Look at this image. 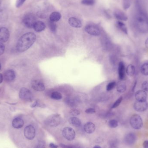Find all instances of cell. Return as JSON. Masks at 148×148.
Returning <instances> with one entry per match:
<instances>
[{"mask_svg": "<svg viewBox=\"0 0 148 148\" xmlns=\"http://www.w3.org/2000/svg\"><path fill=\"white\" fill-rule=\"evenodd\" d=\"M136 12L134 18V24L137 29L141 33L148 32V14L143 0H136Z\"/></svg>", "mask_w": 148, "mask_h": 148, "instance_id": "6da1fadb", "label": "cell"}, {"mask_svg": "<svg viewBox=\"0 0 148 148\" xmlns=\"http://www.w3.org/2000/svg\"><path fill=\"white\" fill-rule=\"evenodd\" d=\"M36 35L34 33L29 32L23 35L20 37L16 44L17 51L20 53L25 52L34 43Z\"/></svg>", "mask_w": 148, "mask_h": 148, "instance_id": "7a4b0ae2", "label": "cell"}, {"mask_svg": "<svg viewBox=\"0 0 148 148\" xmlns=\"http://www.w3.org/2000/svg\"><path fill=\"white\" fill-rule=\"evenodd\" d=\"M61 117L59 114H55L48 117L45 120V123L51 127H56L60 123Z\"/></svg>", "mask_w": 148, "mask_h": 148, "instance_id": "3957f363", "label": "cell"}, {"mask_svg": "<svg viewBox=\"0 0 148 148\" xmlns=\"http://www.w3.org/2000/svg\"><path fill=\"white\" fill-rule=\"evenodd\" d=\"M130 124L133 129L139 130L143 127V119L139 115L135 114L130 118Z\"/></svg>", "mask_w": 148, "mask_h": 148, "instance_id": "277c9868", "label": "cell"}, {"mask_svg": "<svg viewBox=\"0 0 148 148\" xmlns=\"http://www.w3.org/2000/svg\"><path fill=\"white\" fill-rule=\"evenodd\" d=\"M36 18L33 14L29 13L25 15L23 20V23L26 27L32 28L36 22Z\"/></svg>", "mask_w": 148, "mask_h": 148, "instance_id": "5b68a950", "label": "cell"}, {"mask_svg": "<svg viewBox=\"0 0 148 148\" xmlns=\"http://www.w3.org/2000/svg\"><path fill=\"white\" fill-rule=\"evenodd\" d=\"M19 97L22 100L26 102H31L33 100L32 93L29 89L22 88L19 92Z\"/></svg>", "mask_w": 148, "mask_h": 148, "instance_id": "8992f818", "label": "cell"}, {"mask_svg": "<svg viewBox=\"0 0 148 148\" xmlns=\"http://www.w3.org/2000/svg\"><path fill=\"white\" fill-rule=\"evenodd\" d=\"M62 134L65 138L68 141L74 140L76 135L74 130L69 127H66L64 128L62 131Z\"/></svg>", "mask_w": 148, "mask_h": 148, "instance_id": "52a82bcc", "label": "cell"}, {"mask_svg": "<svg viewBox=\"0 0 148 148\" xmlns=\"http://www.w3.org/2000/svg\"><path fill=\"white\" fill-rule=\"evenodd\" d=\"M85 29L87 33L93 36H98L101 33L100 30L98 27L93 24L87 25Z\"/></svg>", "mask_w": 148, "mask_h": 148, "instance_id": "ba28073f", "label": "cell"}, {"mask_svg": "<svg viewBox=\"0 0 148 148\" xmlns=\"http://www.w3.org/2000/svg\"><path fill=\"white\" fill-rule=\"evenodd\" d=\"M24 136L29 140H33L35 136V130L32 125H29L25 127L24 130Z\"/></svg>", "mask_w": 148, "mask_h": 148, "instance_id": "9c48e42d", "label": "cell"}, {"mask_svg": "<svg viewBox=\"0 0 148 148\" xmlns=\"http://www.w3.org/2000/svg\"><path fill=\"white\" fill-rule=\"evenodd\" d=\"M32 88L37 91H42L45 89L44 83L39 80H34L31 82Z\"/></svg>", "mask_w": 148, "mask_h": 148, "instance_id": "30bf717a", "label": "cell"}, {"mask_svg": "<svg viewBox=\"0 0 148 148\" xmlns=\"http://www.w3.org/2000/svg\"><path fill=\"white\" fill-rule=\"evenodd\" d=\"M148 104L146 101H136L134 104V108L138 112H143L147 110Z\"/></svg>", "mask_w": 148, "mask_h": 148, "instance_id": "8fae6325", "label": "cell"}, {"mask_svg": "<svg viewBox=\"0 0 148 148\" xmlns=\"http://www.w3.org/2000/svg\"><path fill=\"white\" fill-rule=\"evenodd\" d=\"M9 37V32L8 29L4 27L0 28V41L2 42H6Z\"/></svg>", "mask_w": 148, "mask_h": 148, "instance_id": "7c38bea8", "label": "cell"}, {"mask_svg": "<svg viewBox=\"0 0 148 148\" xmlns=\"http://www.w3.org/2000/svg\"><path fill=\"white\" fill-rule=\"evenodd\" d=\"M15 72L12 70H7L4 72L3 78L7 82H11L15 78Z\"/></svg>", "mask_w": 148, "mask_h": 148, "instance_id": "4fadbf2b", "label": "cell"}, {"mask_svg": "<svg viewBox=\"0 0 148 148\" xmlns=\"http://www.w3.org/2000/svg\"><path fill=\"white\" fill-rule=\"evenodd\" d=\"M135 98L138 101H146L147 99V93L143 90H139L136 93Z\"/></svg>", "mask_w": 148, "mask_h": 148, "instance_id": "5bb4252c", "label": "cell"}, {"mask_svg": "<svg viewBox=\"0 0 148 148\" xmlns=\"http://www.w3.org/2000/svg\"><path fill=\"white\" fill-rule=\"evenodd\" d=\"M125 140L127 144L131 145L135 143L136 140V136L134 133L130 132L125 136Z\"/></svg>", "mask_w": 148, "mask_h": 148, "instance_id": "9a60e30c", "label": "cell"}, {"mask_svg": "<svg viewBox=\"0 0 148 148\" xmlns=\"http://www.w3.org/2000/svg\"><path fill=\"white\" fill-rule=\"evenodd\" d=\"M70 26L74 28H80L82 27V23L79 19L75 17H71L68 20Z\"/></svg>", "mask_w": 148, "mask_h": 148, "instance_id": "2e32d148", "label": "cell"}, {"mask_svg": "<svg viewBox=\"0 0 148 148\" xmlns=\"http://www.w3.org/2000/svg\"><path fill=\"white\" fill-rule=\"evenodd\" d=\"M114 16L116 19L119 21H126L128 17L123 11L119 10H116L114 12Z\"/></svg>", "mask_w": 148, "mask_h": 148, "instance_id": "e0dca14e", "label": "cell"}, {"mask_svg": "<svg viewBox=\"0 0 148 148\" xmlns=\"http://www.w3.org/2000/svg\"><path fill=\"white\" fill-rule=\"evenodd\" d=\"M85 131L88 134H91L93 133L95 130L96 127L95 124L91 122H88L86 123L84 125V127Z\"/></svg>", "mask_w": 148, "mask_h": 148, "instance_id": "ac0fdd59", "label": "cell"}, {"mask_svg": "<svg viewBox=\"0 0 148 148\" xmlns=\"http://www.w3.org/2000/svg\"><path fill=\"white\" fill-rule=\"evenodd\" d=\"M118 74L120 80L124 79L125 77V66L123 62L122 61H120L119 64Z\"/></svg>", "mask_w": 148, "mask_h": 148, "instance_id": "d6986e66", "label": "cell"}, {"mask_svg": "<svg viewBox=\"0 0 148 148\" xmlns=\"http://www.w3.org/2000/svg\"><path fill=\"white\" fill-rule=\"evenodd\" d=\"M24 125V121L20 118L17 117L13 119L12 125L15 129H20Z\"/></svg>", "mask_w": 148, "mask_h": 148, "instance_id": "ffe728a7", "label": "cell"}, {"mask_svg": "<svg viewBox=\"0 0 148 148\" xmlns=\"http://www.w3.org/2000/svg\"><path fill=\"white\" fill-rule=\"evenodd\" d=\"M33 28L36 32H41L45 29L46 25L43 22L41 21H37L35 23Z\"/></svg>", "mask_w": 148, "mask_h": 148, "instance_id": "44dd1931", "label": "cell"}, {"mask_svg": "<svg viewBox=\"0 0 148 148\" xmlns=\"http://www.w3.org/2000/svg\"><path fill=\"white\" fill-rule=\"evenodd\" d=\"M70 124L76 127H79L81 125V121L79 119L76 117H72L68 119Z\"/></svg>", "mask_w": 148, "mask_h": 148, "instance_id": "7402d4cb", "label": "cell"}, {"mask_svg": "<svg viewBox=\"0 0 148 148\" xmlns=\"http://www.w3.org/2000/svg\"><path fill=\"white\" fill-rule=\"evenodd\" d=\"M65 102L70 107H74L77 106L78 103V100L74 98H67L65 100Z\"/></svg>", "mask_w": 148, "mask_h": 148, "instance_id": "603a6c76", "label": "cell"}, {"mask_svg": "<svg viewBox=\"0 0 148 148\" xmlns=\"http://www.w3.org/2000/svg\"><path fill=\"white\" fill-rule=\"evenodd\" d=\"M61 18V15L58 12H53L50 14L49 16V20L52 21H58Z\"/></svg>", "mask_w": 148, "mask_h": 148, "instance_id": "cb8c5ba5", "label": "cell"}, {"mask_svg": "<svg viewBox=\"0 0 148 148\" xmlns=\"http://www.w3.org/2000/svg\"><path fill=\"white\" fill-rule=\"evenodd\" d=\"M117 91L119 93H123L125 91L126 89V86L125 82L120 81L117 83Z\"/></svg>", "mask_w": 148, "mask_h": 148, "instance_id": "d4e9b609", "label": "cell"}, {"mask_svg": "<svg viewBox=\"0 0 148 148\" xmlns=\"http://www.w3.org/2000/svg\"><path fill=\"white\" fill-rule=\"evenodd\" d=\"M117 27L119 29H120L122 32H123L124 33L127 34H128V30H127V27L125 26V23L121 22V21H118L117 22Z\"/></svg>", "mask_w": 148, "mask_h": 148, "instance_id": "484cf974", "label": "cell"}, {"mask_svg": "<svg viewBox=\"0 0 148 148\" xmlns=\"http://www.w3.org/2000/svg\"><path fill=\"white\" fill-rule=\"evenodd\" d=\"M127 74L129 76H132L135 74V67L132 65H130L127 66L126 69Z\"/></svg>", "mask_w": 148, "mask_h": 148, "instance_id": "4316f807", "label": "cell"}, {"mask_svg": "<svg viewBox=\"0 0 148 148\" xmlns=\"http://www.w3.org/2000/svg\"><path fill=\"white\" fill-rule=\"evenodd\" d=\"M140 70L142 74L145 76L148 75V62L143 64L141 66Z\"/></svg>", "mask_w": 148, "mask_h": 148, "instance_id": "83f0119b", "label": "cell"}, {"mask_svg": "<svg viewBox=\"0 0 148 148\" xmlns=\"http://www.w3.org/2000/svg\"><path fill=\"white\" fill-rule=\"evenodd\" d=\"M62 97L61 93L59 92H54L52 93L51 95V98L53 99L56 100L61 99L62 98Z\"/></svg>", "mask_w": 148, "mask_h": 148, "instance_id": "f1b7e54d", "label": "cell"}, {"mask_svg": "<svg viewBox=\"0 0 148 148\" xmlns=\"http://www.w3.org/2000/svg\"><path fill=\"white\" fill-rule=\"evenodd\" d=\"M48 27L51 31L53 32H55L57 29V26L54 22L52 21L49 20L48 23Z\"/></svg>", "mask_w": 148, "mask_h": 148, "instance_id": "f546056e", "label": "cell"}, {"mask_svg": "<svg viewBox=\"0 0 148 148\" xmlns=\"http://www.w3.org/2000/svg\"><path fill=\"white\" fill-rule=\"evenodd\" d=\"M131 4V0H123V8L125 10L130 8Z\"/></svg>", "mask_w": 148, "mask_h": 148, "instance_id": "4dcf8cb0", "label": "cell"}, {"mask_svg": "<svg viewBox=\"0 0 148 148\" xmlns=\"http://www.w3.org/2000/svg\"><path fill=\"white\" fill-rule=\"evenodd\" d=\"M108 125L111 128H115L118 125V123L115 119H112L109 121L108 123Z\"/></svg>", "mask_w": 148, "mask_h": 148, "instance_id": "1f68e13d", "label": "cell"}, {"mask_svg": "<svg viewBox=\"0 0 148 148\" xmlns=\"http://www.w3.org/2000/svg\"><path fill=\"white\" fill-rule=\"evenodd\" d=\"M116 86V83L115 81H113L109 83L106 86V90L107 91H111Z\"/></svg>", "mask_w": 148, "mask_h": 148, "instance_id": "d6a6232c", "label": "cell"}, {"mask_svg": "<svg viewBox=\"0 0 148 148\" xmlns=\"http://www.w3.org/2000/svg\"><path fill=\"white\" fill-rule=\"evenodd\" d=\"M81 3L84 5L91 6L95 3V0H82Z\"/></svg>", "mask_w": 148, "mask_h": 148, "instance_id": "836d02e7", "label": "cell"}, {"mask_svg": "<svg viewBox=\"0 0 148 148\" xmlns=\"http://www.w3.org/2000/svg\"><path fill=\"white\" fill-rule=\"evenodd\" d=\"M6 19H7V13L4 10H1L0 11V20L3 21Z\"/></svg>", "mask_w": 148, "mask_h": 148, "instance_id": "e575fe53", "label": "cell"}, {"mask_svg": "<svg viewBox=\"0 0 148 148\" xmlns=\"http://www.w3.org/2000/svg\"><path fill=\"white\" fill-rule=\"evenodd\" d=\"M122 100H123V98L122 97H119L116 101L115 103L113 104V105L112 106V108H115L116 107H117L120 104V103L122 102Z\"/></svg>", "mask_w": 148, "mask_h": 148, "instance_id": "d590c367", "label": "cell"}, {"mask_svg": "<svg viewBox=\"0 0 148 148\" xmlns=\"http://www.w3.org/2000/svg\"><path fill=\"white\" fill-rule=\"evenodd\" d=\"M69 113L71 115L73 116H77L79 115L80 112L78 110L76 109H72L70 111Z\"/></svg>", "mask_w": 148, "mask_h": 148, "instance_id": "8d00e7d4", "label": "cell"}, {"mask_svg": "<svg viewBox=\"0 0 148 148\" xmlns=\"http://www.w3.org/2000/svg\"><path fill=\"white\" fill-rule=\"evenodd\" d=\"M142 88L145 91H148V81H145L142 85Z\"/></svg>", "mask_w": 148, "mask_h": 148, "instance_id": "74e56055", "label": "cell"}, {"mask_svg": "<svg viewBox=\"0 0 148 148\" xmlns=\"http://www.w3.org/2000/svg\"><path fill=\"white\" fill-rule=\"evenodd\" d=\"M26 0H16V2L15 6L16 8H19L25 2Z\"/></svg>", "mask_w": 148, "mask_h": 148, "instance_id": "f35d334b", "label": "cell"}, {"mask_svg": "<svg viewBox=\"0 0 148 148\" xmlns=\"http://www.w3.org/2000/svg\"><path fill=\"white\" fill-rule=\"evenodd\" d=\"M5 50V46L2 42H0V55L4 53Z\"/></svg>", "mask_w": 148, "mask_h": 148, "instance_id": "ab89813d", "label": "cell"}, {"mask_svg": "<svg viewBox=\"0 0 148 148\" xmlns=\"http://www.w3.org/2000/svg\"><path fill=\"white\" fill-rule=\"evenodd\" d=\"M35 148H45V143L43 141L39 142Z\"/></svg>", "mask_w": 148, "mask_h": 148, "instance_id": "60d3db41", "label": "cell"}, {"mask_svg": "<svg viewBox=\"0 0 148 148\" xmlns=\"http://www.w3.org/2000/svg\"><path fill=\"white\" fill-rule=\"evenodd\" d=\"M96 111L93 108H88L87 109L85 110V113L88 114H92V113H95Z\"/></svg>", "mask_w": 148, "mask_h": 148, "instance_id": "b9f144b4", "label": "cell"}, {"mask_svg": "<svg viewBox=\"0 0 148 148\" xmlns=\"http://www.w3.org/2000/svg\"><path fill=\"white\" fill-rule=\"evenodd\" d=\"M60 146L62 148H75L74 146L65 145L63 144H61Z\"/></svg>", "mask_w": 148, "mask_h": 148, "instance_id": "7bdbcfd3", "label": "cell"}, {"mask_svg": "<svg viewBox=\"0 0 148 148\" xmlns=\"http://www.w3.org/2000/svg\"><path fill=\"white\" fill-rule=\"evenodd\" d=\"M49 147L50 148H58V145L53 143H50L49 145Z\"/></svg>", "mask_w": 148, "mask_h": 148, "instance_id": "ee69618b", "label": "cell"}, {"mask_svg": "<svg viewBox=\"0 0 148 148\" xmlns=\"http://www.w3.org/2000/svg\"><path fill=\"white\" fill-rule=\"evenodd\" d=\"M144 148H148V141H145L143 143Z\"/></svg>", "mask_w": 148, "mask_h": 148, "instance_id": "f6af8a7d", "label": "cell"}, {"mask_svg": "<svg viewBox=\"0 0 148 148\" xmlns=\"http://www.w3.org/2000/svg\"><path fill=\"white\" fill-rule=\"evenodd\" d=\"M3 76L0 73V84L2 82L3 80Z\"/></svg>", "mask_w": 148, "mask_h": 148, "instance_id": "bcb514c9", "label": "cell"}, {"mask_svg": "<svg viewBox=\"0 0 148 148\" xmlns=\"http://www.w3.org/2000/svg\"><path fill=\"white\" fill-rule=\"evenodd\" d=\"M145 46L146 48H148V38L146 40L145 42Z\"/></svg>", "mask_w": 148, "mask_h": 148, "instance_id": "7dc6e473", "label": "cell"}, {"mask_svg": "<svg viewBox=\"0 0 148 148\" xmlns=\"http://www.w3.org/2000/svg\"><path fill=\"white\" fill-rule=\"evenodd\" d=\"M93 148H102L99 145H95V146H93Z\"/></svg>", "mask_w": 148, "mask_h": 148, "instance_id": "c3c4849f", "label": "cell"}, {"mask_svg": "<svg viewBox=\"0 0 148 148\" xmlns=\"http://www.w3.org/2000/svg\"><path fill=\"white\" fill-rule=\"evenodd\" d=\"M2 0H0V7L1 6V4Z\"/></svg>", "mask_w": 148, "mask_h": 148, "instance_id": "681fc988", "label": "cell"}, {"mask_svg": "<svg viewBox=\"0 0 148 148\" xmlns=\"http://www.w3.org/2000/svg\"><path fill=\"white\" fill-rule=\"evenodd\" d=\"M1 64H0V70H1Z\"/></svg>", "mask_w": 148, "mask_h": 148, "instance_id": "f907efd6", "label": "cell"}]
</instances>
